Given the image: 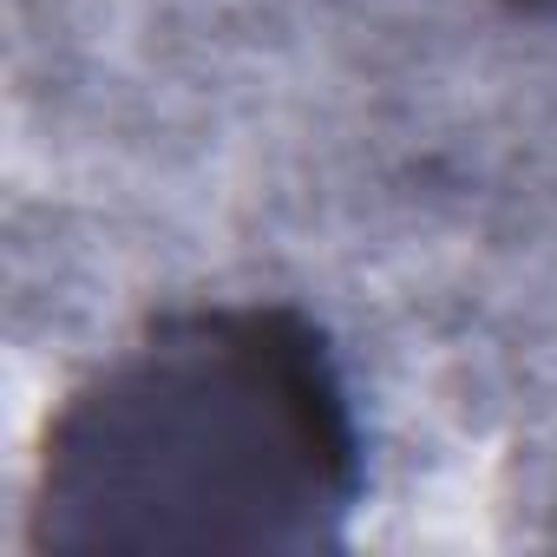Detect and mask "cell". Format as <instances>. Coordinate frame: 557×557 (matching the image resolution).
<instances>
[{
    "label": "cell",
    "instance_id": "obj_1",
    "mask_svg": "<svg viewBox=\"0 0 557 557\" xmlns=\"http://www.w3.org/2000/svg\"><path fill=\"white\" fill-rule=\"evenodd\" d=\"M361 426L329 335L289 302H190L132 329L53 407L34 550H329Z\"/></svg>",
    "mask_w": 557,
    "mask_h": 557
},
{
    "label": "cell",
    "instance_id": "obj_2",
    "mask_svg": "<svg viewBox=\"0 0 557 557\" xmlns=\"http://www.w3.org/2000/svg\"><path fill=\"white\" fill-rule=\"evenodd\" d=\"M511 14H557V0H505Z\"/></svg>",
    "mask_w": 557,
    "mask_h": 557
}]
</instances>
